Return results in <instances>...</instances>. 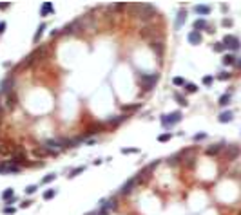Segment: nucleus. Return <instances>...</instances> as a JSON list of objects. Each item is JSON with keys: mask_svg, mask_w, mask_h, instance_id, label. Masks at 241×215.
<instances>
[{"mask_svg": "<svg viewBox=\"0 0 241 215\" xmlns=\"http://www.w3.org/2000/svg\"><path fill=\"white\" fill-rule=\"evenodd\" d=\"M11 161L15 165H18L20 168H22L24 165H27V156H26V150L22 146H15L11 150Z\"/></svg>", "mask_w": 241, "mask_h": 215, "instance_id": "nucleus-1", "label": "nucleus"}, {"mask_svg": "<svg viewBox=\"0 0 241 215\" xmlns=\"http://www.w3.org/2000/svg\"><path fill=\"white\" fill-rule=\"evenodd\" d=\"M158 80H160V74H143L140 78V83H141V87L145 91H152Z\"/></svg>", "mask_w": 241, "mask_h": 215, "instance_id": "nucleus-2", "label": "nucleus"}, {"mask_svg": "<svg viewBox=\"0 0 241 215\" xmlns=\"http://www.w3.org/2000/svg\"><path fill=\"white\" fill-rule=\"evenodd\" d=\"M180 121H181V112L180 110H176L172 114H167V116H161V125L167 127V128L176 125V123H180Z\"/></svg>", "mask_w": 241, "mask_h": 215, "instance_id": "nucleus-3", "label": "nucleus"}, {"mask_svg": "<svg viewBox=\"0 0 241 215\" xmlns=\"http://www.w3.org/2000/svg\"><path fill=\"white\" fill-rule=\"evenodd\" d=\"M18 172H20V166L15 165L11 159L0 161V174H18Z\"/></svg>", "mask_w": 241, "mask_h": 215, "instance_id": "nucleus-4", "label": "nucleus"}, {"mask_svg": "<svg viewBox=\"0 0 241 215\" xmlns=\"http://www.w3.org/2000/svg\"><path fill=\"white\" fill-rule=\"evenodd\" d=\"M103 130H105V125H103V123H92L89 128L83 130V134H82L78 139L82 141V139H85V137H89V136H94V134H98V132H103Z\"/></svg>", "mask_w": 241, "mask_h": 215, "instance_id": "nucleus-5", "label": "nucleus"}, {"mask_svg": "<svg viewBox=\"0 0 241 215\" xmlns=\"http://www.w3.org/2000/svg\"><path fill=\"white\" fill-rule=\"evenodd\" d=\"M223 45H225L227 49H230V51H239V49H241V42H239V38L234 36V35H227V36L223 38Z\"/></svg>", "mask_w": 241, "mask_h": 215, "instance_id": "nucleus-6", "label": "nucleus"}, {"mask_svg": "<svg viewBox=\"0 0 241 215\" xmlns=\"http://www.w3.org/2000/svg\"><path fill=\"white\" fill-rule=\"evenodd\" d=\"M116 206H118V199L112 197V199H109L105 204H102V208H100L96 213H92V215H109V211H111L112 208H116Z\"/></svg>", "mask_w": 241, "mask_h": 215, "instance_id": "nucleus-7", "label": "nucleus"}, {"mask_svg": "<svg viewBox=\"0 0 241 215\" xmlns=\"http://www.w3.org/2000/svg\"><path fill=\"white\" fill-rule=\"evenodd\" d=\"M33 154L36 156V157H47V156H56L58 152H53V150H49V148H45V146H35L33 148Z\"/></svg>", "mask_w": 241, "mask_h": 215, "instance_id": "nucleus-8", "label": "nucleus"}, {"mask_svg": "<svg viewBox=\"0 0 241 215\" xmlns=\"http://www.w3.org/2000/svg\"><path fill=\"white\" fill-rule=\"evenodd\" d=\"M16 103H18V98H16V92L15 91H11V92H9V94H6V107H7V109H15V107H16Z\"/></svg>", "mask_w": 241, "mask_h": 215, "instance_id": "nucleus-9", "label": "nucleus"}, {"mask_svg": "<svg viewBox=\"0 0 241 215\" xmlns=\"http://www.w3.org/2000/svg\"><path fill=\"white\" fill-rule=\"evenodd\" d=\"M44 146L49 148V150H53V152H58L60 148H64L62 143H60V139H47V141L44 143Z\"/></svg>", "mask_w": 241, "mask_h": 215, "instance_id": "nucleus-10", "label": "nucleus"}, {"mask_svg": "<svg viewBox=\"0 0 241 215\" xmlns=\"http://www.w3.org/2000/svg\"><path fill=\"white\" fill-rule=\"evenodd\" d=\"M13 91V78H7L0 83V94H9Z\"/></svg>", "mask_w": 241, "mask_h": 215, "instance_id": "nucleus-11", "label": "nucleus"}, {"mask_svg": "<svg viewBox=\"0 0 241 215\" xmlns=\"http://www.w3.org/2000/svg\"><path fill=\"white\" fill-rule=\"evenodd\" d=\"M185 16H187V9H180V13H178V18H176V24H174V29L176 31H180L181 29V25H183V22H185Z\"/></svg>", "mask_w": 241, "mask_h": 215, "instance_id": "nucleus-12", "label": "nucleus"}, {"mask_svg": "<svg viewBox=\"0 0 241 215\" xmlns=\"http://www.w3.org/2000/svg\"><path fill=\"white\" fill-rule=\"evenodd\" d=\"M136 182H138V179H136V177H131V181H127V182L123 185V188H122V192H120V193H122V195H127V193H131Z\"/></svg>", "mask_w": 241, "mask_h": 215, "instance_id": "nucleus-13", "label": "nucleus"}, {"mask_svg": "<svg viewBox=\"0 0 241 215\" xmlns=\"http://www.w3.org/2000/svg\"><path fill=\"white\" fill-rule=\"evenodd\" d=\"M187 40L191 42L192 45L201 44V33H200V31H191V33H188V36H187Z\"/></svg>", "mask_w": 241, "mask_h": 215, "instance_id": "nucleus-14", "label": "nucleus"}, {"mask_svg": "<svg viewBox=\"0 0 241 215\" xmlns=\"http://www.w3.org/2000/svg\"><path fill=\"white\" fill-rule=\"evenodd\" d=\"M151 47L154 52H158V56L161 58L163 52H165V47H163V42H156V40H151Z\"/></svg>", "mask_w": 241, "mask_h": 215, "instance_id": "nucleus-15", "label": "nucleus"}, {"mask_svg": "<svg viewBox=\"0 0 241 215\" xmlns=\"http://www.w3.org/2000/svg\"><path fill=\"white\" fill-rule=\"evenodd\" d=\"M194 11H196L198 15H210L212 7H210V6H205V4H203V6L200 4V6H194Z\"/></svg>", "mask_w": 241, "mask_h": 215, "instance_id": "nucleus-16", "label": "nucleus"}, {"mask_svg": "<svg viewBox=\"0 0 241 215\" xmlns=\"http://www.w3.org/2000/svg\"><path fill=\"white\" fill-rule=\"evenodd\" d=\"M201 29H208V24H207L205 18H198L194 22V31H200L201 33Z\"/></svg>", "mask_w": 241, "mask_h": 215, "instance_id": "nucleus-17", "label": "nucleus"}, {"mask_svg": "<svg viewBox=\"0 0 241 215\" xmlns=\"http://www.w3.org/2000/svg\"><path fill=\"white\" fill-rule=\"evenodd\" d=\"M51 13H53V4H51V2H44V6L40 7V15L42 16H47Z\"/></svg>", "mask_w": 241, "mask_h": 215, "instance_id": "nucleus-18", "label": "nucleus"}, {"mask_svg": "<svg viewBox=\"0 0 241 215\" xmlns=\"http://www.w3.org/2000/svg\"><path fill=\"white\" fill-rule=\"evenodd\" d=\"M223 150V143H218V145H212V146H208L207 148V154L208 156H216V154H219Z\"/></svg>", "mask_w": 241, "mask_h": 215, "instance_id": "nucleus-19", "label": "nucleus"}, {"mask_svg": "<svg viewBox=\"0 0 241 215\" xmlns=\"http://www.w3.org/2000/svg\"><path fill=\"white\" fill-rule=\"evenodd\" d=\"M232 117H234L232 112H230V110H225V112L219 114V123H228V121H232Z\"/></svg>", "mask_w": 241, "mask_h": 215, "instance_id": "nucleus-20", "label": "nucleus"}, {"mask_svg": "<svg viewBox=\"0 0 241 215\" xmlns=\"http://www.w3.org/2000/svg\"><path fill=\"white\" fill-rule=\"evenodd\" d=\"M80 22H78V20H75V22H73V24H67L65 27H64V31H62V33H64V35H69V33H75V29H76V25H78Z\"/></svg>", "mask_w": 241, "mask_h": 215, "instance_id": "nucleus-21", "label": "nucleus"}, {"mask_svg": "<svg viewBox=\"0 0 241 215\" xmlns=\"http://www.w3.org/2000/svg\"><path fill=\"white\" fill-rule=\"evenodd\" d=\"M230 98H232V96H230V92H227V94H223V96H219V107H227L228 103H230Z\"/></svg>", "mask_w": 241, "mask_h": 215, "instance_id": "nucleus-22", "label": "nucleus"}, {"mask_svg": "<svg viewBox=\"0 0 241 215\" xmlns=\"http://www.w3.org/2000/svg\"><path fill=\"white\" fill-rule=\"evenodd\" d=\"M237 154H239V146H236V145H232V146L227 150V157H228V159H234Z\"/></svg>", "mask_w": 241, "mask_h": 215, "instance_id": "nucleus-23", "label": "nucleus"}, {"mask_svg": "<svg viewBox=\"0 0 241 215\" xmlns=\"http://www.w3.org/2000/svg\"><path fill=\"white\" fill-rule=\"evenodd\" d=\"M125 120H127V116H125V114H122V116H118L116 117V120H109L107 121V125H111V127H118L122 121H125Z\"/></svg>", "mask_w": 241, "mask_h": 215, "instance_id": "nucleus-24", "label": "nucleus"}, {"mask_svg": "<svg viewBox=\"0 0 241 215\" xmlns=\"http://www.w3.org/2000/svg\"><path fill=\"white\" fill-rule=\"evenodd\" d=\"M15 197V192H13V188H7V190H4V193H2V199L7 202V201H11Z\"/></svg>", "mask_w": 241, "mask_h": 215, "instance_id": "nucleus-25", "label": "nucleus"}, {"mask_svg": "<svg viewBox=\"0 0 241 215\" xmlns=\"http://www.w3.org/2000/svg\"><path fill=\"white\" fill-rule=\"evenodd\" d=\"M223 63L225 65H236V56L234 54H225L223 56Z\"/></svg>", "mask_w": 241, "mask_h": 215, "instance_id": "nucleus-26", "label": "nucleus"}, {"mask_svg": "<svg viewBox=\"0 0 241 215\" xmlns=\"http://www.w3.org/2000/svg\"><path fill=\"white\" fill-rule=\"evenodd\" d=\"M141 36H143L145 40H151V36H152V29H151V27H143V29H141Z\"/></svg>", "mask_w": 241, "mask_h": 215, "instance_id": "nucleus-27", "label": "nucleus"}, {"mask_svg": "<svg viewBox=\"0 0 241 215\" xmlns=\"http://www.w3.org/2000/svg\"><path fill=\"white\" fill-rule=\"evenodd\" d=\"M44 29H45V24L42 22L40 25H38V29H36V35H35V42H38L40 40V36H42V33H44Z\"/></svg>", "mask_w": 241, "mask_h": 215, "instance_id": "nucleus-28", "label": "nucleus"}, {"mask_svg": "<svg viewBox=\"0 0 241 215\" xmlns=\"http://www.w3.org/2000/svg\"><path fill=\"white\" fill-rule=\"evenodd\" d=\"M55 195H56V190H55V188H49V190L44 193V199H45V201H49V199H53Z\"/></svg>", "mask_w": 241, "mask_h": 215, "instance_id": "nucleus-29", "label": "nucleus"}, {"mask_svg": "<svg viewBox=\"0 0 241 215\" xmlns=\"http://www.w3.org/2000/svg\"><path fill=\"white\" fill-rule=\"evenodd\" d=\"M55 179H56V174H49V175H45L42 179V185H49V182H53Z\"/></svg>", "mask_w": 241, "mask_h": 215, "instance_id": "nucleus-30", "label": "nucleus"}, {"mask_svg": "<svg viewBox=\"0 0 241 215\" xmlns=\"http://www.w3.org/2000/svg\"><path fill=\"white\" fill-rule=\"evenodd\" d=\"M180 159H181V154H176V156H172V157L169 159V165H171V166H176L178 163H180Z\"/></svg>", "mask_w": 241, "mask_h": 215, "instance_id": "nucleus-31", "label": "nucleus"}, {"mask_svg": "<svg viewBox=\"0 0 241 215\" xmlns=\"http://www.w3.org/2000/svg\"><path fill=\"white\" fill-rule=\"evenodd\" d=\"M141 107V103H134V105H129V107H123V110L125 112H134V110H138Z\"/></svg>", "mask_w": 241, "mask_h": 215, "instance_id": "nucleus-32", "label": "nucleus"}, {"mask_svg": "<svg viewBox=\"0 0 241 215\" xmlns=\"http://www.w3.org/2000/svg\"><path fill=\"white\" fill-rule=\"evenodd\" d=\"M83 170H85V166H76L75 170H71V174H69V177H76L78 174H82Z\"/></svg>", "mask_w": 241, "mask_h": 215, "instance_id": "nucleus-33", "label": "nucleus"}, {"mask_svg": "<svg viewBox=\"0 0 241 215\" xmlns=\"http://www.w3.org/2000/svg\"><path fill=\"white\" fill-rule=\"evenodd\" d=\"M174 98L178 100V103H180V105H183V107H185V105H188V103H187V100L183 98V96H181L180 92H174Z\"/></svg>", "mask_w": 241, "mask_h": 215, "instance_id": "nucleus-34", "label": "nucleus"}, {"mask_svg": "<svg viewBox=\"0 0 241 215\" xmlns=\"http://www.w3.org/2000/svg\"><path fill=\"white\" fill-rule=\"evenodd\" d=\"M212 49H214L216 52H223V51H225L227 47L223 45V42H218V44H214V47H212Z\"/></svg>", "mask_w": 241, "mask_h": 215, "instance_id": "nucleus-35", "label": "nucleus"}, {"mask_svg": "<svg viewBox=\"0 0 241 215\" xmlns=\"http://www.w3.org/2000/svg\"><path fill=\"white\" fill-rule=\"evenodd\" d=\"M172 137V132H167V134H161L160 137H158V141H161V143H165V141H169V139Z\"/></svg>", "mask_w": 241, "mask_h": 215, "instance_id": "nucleus-36", "label": "nucleus"}, {"mask_svg": "<svg viewBox=\"0 0 241 215\" xmlns=\"http://www.w3.org/2000/svg\"><path fill=\"white\" fill-rule=\"evenodd\" d=\"M172 83H174V85H178V87H185V83H187V81H185L183 78H180V76H178V78H174V80H172Z\"/></svg>", "mask_w": 241, "mask_h": 215, "instance_id": "nucleus-37", "label": "nucleus"}, {"mask_svg": "<svg viewBox=\"0 0 241 215\" xmlns=\"http://www.w3.org/2000/svg\"><path fill=\"white\" fill-rule=\"evenodd\" d=\"M185 91H187V92H196L198 87H196L194 83H185Z\"/></svg>", "mask_w": 241, "mask_h": 215, "instance_id": "nucleus-38", "label": "nucleus"}, {"mask_svg": "<svg viewBox=\"0 0 241 215\" xmlns=\"http://www.w3.org/2000/svg\"><path fill=\"white\" fill-rule=\"evenodd\" d=\"M218 80L227 81V80H230V74H228V72H219V74H218Z\"/></svg>", "mask_w": 241, "mask_h": 215, "instance_id": "nucleus-39", "label": "nucleus"}, {"mask_svg": "<svg viewBox=\"0 0 241 215\" xmlns=\"http://www.w3.org/2000/svg\"><path fill=\"white\" fill-rule=\"evenodd\" d=\"M138 148H122V154H138Z\"/></svg>", "mask_w": 241, "mask_h": 215, "instance_id": "nucleus-40", "label": "nucleus"}, {"mask_svg": "<svg viewBox=\"0 0 241 215\" xmlns=\"http://www.w3.org/2000/svg\"><path fill=\"white\" fill-rule=\"evenodd\" d=\"M35 192H36V186H35V185H31V186L26 188V193H27V195H33Z\"/></svg>", "mask_w": 241, "mask_h": 215, "instance_id": "nucleus-41", "label": "nucleus"}, {"mask_svg": "<svg viewBox=\"0 0 241 215\" xmlns=\"http://www.w3.org/2000/svg\"><path fill=\"white\" fill-rule=\"evenodd\" d=\"M205 137H207V134H205V132H200V134L194 136V141H201V139H205Z\"/></svg>", "mask_w": 241, "mask_h": 215, "instance_id": "nucleus-42", "label": "nucleus"}, {"mask_svg": "<svg viewBox=\"0 0 241 215\" xmlns=\"http://www.w3.org/2000/svg\"><path fill=\"white\" fill-rule=\"evenodd\" d=\"M212 81H214V76H205V78H203V83H205V85H210Z\"/></svg>", "mask_w": 241, "mask_h": 215, "instance_id": "nucleus-43", "label": "nucleus"}, {"mask_svg": "<svg viewBox=\"0 0 241 215\" xmlns=\"http://www.w3.org/2000/svg\"><path fill=\"white\" fill-rule=\"evenodd\" d=\"M221 24H223L225 27H230V25H232V20H230V18H223V20H221Z\"/></svg>", "mask_w": 241, "mask_h": 215, "instance_id": "nucleus-44", "label": "nucleus"}, {"mask_svg": "<svg viewBox=\"0 0 241 215\" xmlns=\"http://www.w3.org/2000/svg\"><path fill=\"white\" fill-rule=\"evenodd\" d=\"M16 210L15 208H11V206H7V208H4V213H7V215H11V213H15Z\"/></svg>", "mask_w": 241, "mask_h": 215, "instance_id": "nucleus-45", "label": "nucleus"}, {"mask_svg": "<svg viewBox=\"0 0 241 215\" xmlns=\"http://www.w3.org/2000/svg\"><path fill=\"white\" fill-rule=\"evenodd\" d=\"M4 29H6V22H0V35L4 33Z\"/></svg>", "mask_w": 241, "mask_h": 215, "instance_id": "nucleus-46", "label": "nucleus"}, {"mask_svg": "<svg viewBox=\"0 0 241 215\" xmlns=\"http://www.w3.org/2000/svg\"><path fill=\"white\" fill-rule=\"evenodd\" d=\"M29 204H31V201H24V202H22V208H27Z\"/></svg>", "mask_w": 241, "mask_h": 215, "instance_id": "nucleus-47", "label": "nucleus"}, {"mask_svg": "<svg viewBox=\"0 0 241 215\" xmlns=\"http://www.w3.org/2000/svg\"><path fill=\"white\" fill-rule=\"evenodd\" d=\"M236 67H237V69H241V58H239V60H236Z\"/></svg>", "mask_w": 241, "mask_h": 215, "instance_id": "nucleus-48", "label": "nucleus"}]
</instances>
